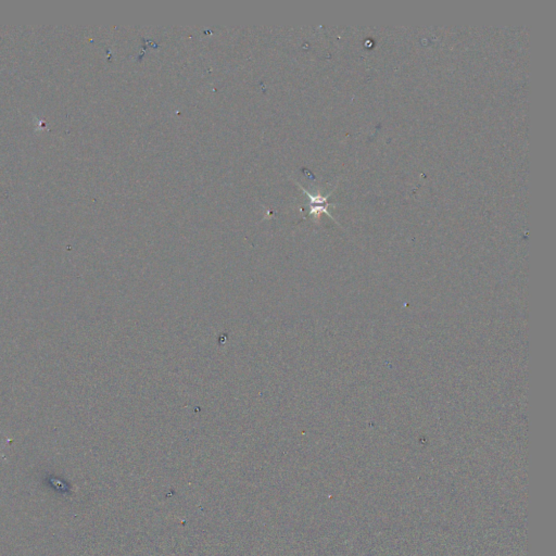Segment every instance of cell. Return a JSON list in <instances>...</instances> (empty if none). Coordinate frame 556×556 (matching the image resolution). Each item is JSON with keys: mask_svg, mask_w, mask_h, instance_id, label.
<instances>
[{"mask_svg": "<svg viewBox=\"0 0 556 556\" xmlns=\"http://www.w3.org/2000/svg\"><path fill=\"white\" fill-rule=\"evenodd\" d=\"M304 194L308 195V197L310 198V202H311L310 214H314L316 215V217H319L321 213H326L331 218L330 213L327 211V206L329 205V203L327 202V197H322V196L313 197L311 194L306 192V190H304Z\"/></svg>", "mask_w": 556, "mask_h": 556, "instance_id": "obj_1", "label": "cell"}]
</instances>
